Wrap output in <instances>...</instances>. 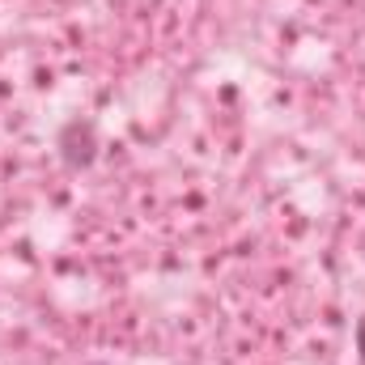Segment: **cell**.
Instances as JSON below:
<instances>
[{
  "label": "cell",
  "instance_id": "cell-1",
  "mask_svg": "<svg viewBox=\"0 0 365 365\" xmlns=\"http://www.w3.org/2000/svg\"><path fill=\"white\" fill-rule=\"evenodd\" d=\"M56 149H60L64 166L86 170L93 158H98V132H93V123L90 119H68L60 128V136H56Z\"/></svg>",
  "mask_w": 365,
  "mask_h": 365
},
{
  "label": "cell",
  "instance_id": "cell-2",
  "mask_svg": "<svg viewBox=\"0 0 365 365\" xmlns=\"http://www.w3.org/2000/svg\"><path fill=\"white\" fill-rule=\"evenodd\" d=\"M357 353H361V361H365V319L357 323Z\"/></svg>",
  "mask_w": 365,
  "mask_h": 365
},
{
  "label": "cell",
  "instance_id": "cell-3",
  "mask_svg": "<svg viewBox=\"0 0 365 365\" xmlns=\"http://www.w3.org/2000/svg\"><path fill=\"white\" fill-rule=\"evenodd\" d=\"M90 365H102V361H90Z\"/></svg>",
  "mask_w": 365,
  "mask_h": 365
}]
</instances>
